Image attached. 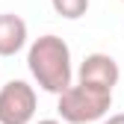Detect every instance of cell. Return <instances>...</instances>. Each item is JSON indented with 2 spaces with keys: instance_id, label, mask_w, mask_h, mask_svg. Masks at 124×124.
<instances>
[{
  "instance_id": "obj_3",
  "label": "cell",
  "mask_w": 124,
  "mask_h": 124,
  "mask_svg": "<svg viewBox=\"0 0 124 124\" xmlns=\"http://www.w3.org/2000/svg\"><path fill=\"white\" fill-rule=\"evenodd\" d=\"M36 103V89L27 80H9L0 89V124H33Z\"/></svg>"
},
{
  "instance_id": "obj_7",
  "label": "cell",
  "mask_w": 124,
  "mask_h": 124,
  "mask_svg": "<svg viewBox=\"0 0 124 124\" xmlns=\"http://www.w3.org/2000/svg\"><path fill=\"white\" fill-rule=\"evenodd\" d=\"M101 124H124V112H115V115L106 112V115L101 118Z\"/></svg>"
},
{
  "instance_id": "obj_4",
  "label": "cell",
  "mask_w": 124,
  "mask_h": 124,
  "mask_svg": "<svg viewBox=\"0 0 124 124\" xmlns=\"http://www.w3.org/2000/svg\"><path fill=\"white\" fill-rule=\"evenodd\" d=\"M77 80L95 83V86H103V89H115L118 80H121V68L109 53H89L80 62V68H77Z\"/></svg>"
},
{
  "instance_id": "obj_2",
  "label": "cell",
  "mask_w": 124,
  "mask_h": 124,
  "mask_svg": "<svg viewBox=\"0 0 124 124\" xmlns=\"http://www.w3.org/2000/svg\"><path fill=\"white\" fill-rule=\"evenodd\" d=\"M112 109V89L77 80L56 95V112L65 124H92Z\"/></svg>"
},
{
  "instance_id": "obj_1",
  "label": "cell",
  "mask_w": 124,
  "mask_h": 124,
  "mask_svg": "<svg viewBox=\"0 0 124 124\" xmlns=\"http://www.w3.org/2000/svg\"><path fill=\"white\" fill-rule=\"evenodd\" d=\"M27 68L33 74V80L39 89L59 95L65 92L74 80V68H71V47L65 39H59L53 33L39 36L27 50Z\"/></svg>"
},
{
  "instance_id": "obj_8",
  "label": "cell",
  "mask_w": 124,
  "mask_h": 124,
  "mask_svg": "<svg viewBox=\"0 0 124 124\" xmlns=\"http://www.w3.org/2000/svg\"><path fill=\"white\" fill-rule=\"evenodd\" d=\"M36 124H65V121H56V118H41V121H36Z\"/></svg>"
},
{
  "instance_id": "obj_6",
  "label": "cell",
  "mask_w": 124,
  "mask_h": 124,
  "mask_svg": "<svg viewBox=\"0 0 124 124\" xmlns=\"http://www.w3.org/2000/svg\"><path fill=\"white\" fill-rule=\"evenodd\" d=\"M50 6H53V12L59 18L77 21V18H83L89 12V0H50Z\"/></svg>"
},
{
  "instance_id": "obj_9",
  "label": "cell",
  "mask_w": 124,
  "mask_h": 124,
  "mask_svg": "<svg viewBox=\"0 0 124 124\" xmlns=\"http://www.w3.org/2000/svg\"><path fill=\"white\" fill-rule=\"evenodd\" d=\"M121 3H124V0H121Z\"/></svg>"
},
{
  "instance_id": "obj_5",
  "label": "cell",
  "mask_w": 124,
  "mask_h": 124,
  "mask_svg": "<svg viewBox=\"0 0 124 124\" xmlns=\"http://www.w3.org/2000/svg\"><path fill=\"white\" fill-rule=\"evenodd\" d=\"M27 44V21L15 12L0 15V56H15Z\"/></svg>"
}]
</instances>
